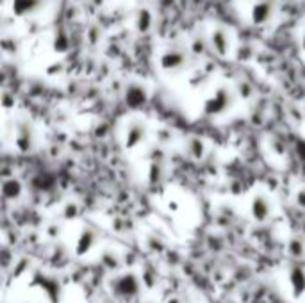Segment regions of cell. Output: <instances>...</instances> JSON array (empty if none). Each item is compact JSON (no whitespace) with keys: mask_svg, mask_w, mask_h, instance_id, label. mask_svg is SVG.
Segmentation results:
<instances>
[{"mask_svg":"<svg viewBox=\"0 0 305 303\" xmlns=\"http://www.w3.org/2000/svg\"><path fill=\"white\" fill-rule=\"evenodd\" d=\"M248 214L257 223H266L273 214L271 200L264 193H253L248 198Z\"/></svg>","mask_w":305,"mask_h":303,"instance_id":"cell-5","label":"cell"},{"mask_svg":"<svg viewBox=\"0 0 305 303\" xmlns=\"http://www.w3.org/2000/svg\"><path fill=\"white\" fill-rule=\"evenodd\" d=\"M295 203L300 209H305V187H298L295 193Z\"/></svg>","mask_w":305,"mask_h":303,"instance_id":"cell-6","label":"cell"},{"mask_svg":"<svg viewBox=\"0 0 305 303\" xmlns=\"http://www.w3.org/2000/svg\"><path fill=\"white\" fill-rule=\"evenodd\" d=\"M282 287L288 298L298 301L305 296V266L298 261H289L280 271Z\"/></svg>","mask_w":305,"mask_h":303,"instance_id":"cell-1","label":"cell"},{"mask_svg":"<svg viewBox=\"0 0 305 303\" xmlns=\"http://www.w3.org/2000/svg\"><path fill=\"white\" fill-rule=\"evenodd\" d=\"M109 293L116 301L122 298H134L141 289V280L138 278V275H134L132 271L128 273H115L109 280Z\"/></svg>","mask_w":305,"mask_h":303,"instance_id":"cell-2","label":"cell"},{"mask_svg":"<svg viewBox=\"0 0 305 303\" xmlns=\"http://www.w3.org/2000/svg\"><path fill=\"white\" fill-rule=\"evenodd\" d=\"M98 243H100V234L90 225H80V230L77 232L75 239L70 246L77 257H84V255H90L93 252L98 246Z\"/></svg>","mask_w":305,"mask_h":303,"instance_id":"cell-4","label":"cell"},{"mask_svg":"<svg viewBox=\"0 0 305 303\" xmlns=\"http://www.w3.org/2000/svg\"><path fill=\"white\" fill-rule=\"evenodd\" d=\"M100 303H116V300H115V298H107V300H104V301H100Z\"/></svg>","mask_w":305,"mask_h":303,"instance_id":"cell-7","label":"cell"},{"mask_svg":"<svg viewBox=\"0 0 305 303\" xmlns=\"http://www.w3.org/2000/svg\"><path fill=\"white\" fill-rule=\"evenodd\" d=\"M146 134L148 128L145 121L138 118H128L120 127V143L125 150H136L146 141Z\"/></svg>","mask_w":305,"mask_h":303,"instance_id":"cell-3","label":"cell"}]
</instances>
